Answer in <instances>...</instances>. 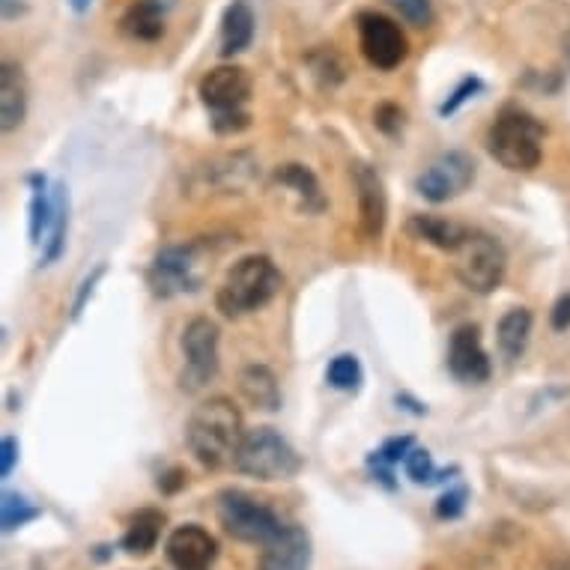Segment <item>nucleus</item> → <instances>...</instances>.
<instances>
[{"label": "nucleus", "mask_w": 570, "mask_h": 570, "mask_svg": "<svg viewBox=\"0 0 570 570\" xmlns=\"http://www.w3.org/2000/svg\"><path fill=\"white\" fill-rule=\"evenodd\" d=\"M245 440L243 412L230 397H209L188 415L186 445L206 469L234 466V458Z\"/></svg>", "instance_id": "1"}, {"label": "nucleus", "mask_w": 570, "mask_h": 570, "mask_svg": "<svg viewBox=\"0 0 570 570\" xmlns=\"http://www.w3.org/2000/svg\"><path fill=\"white\" fill-rule=\"evenodd\" d=\"M281 293V272L266 254H248L236 261L216 293V308L222 317L239 320L266 308Z\"/></svg>", "instance_id": "2"}, {"label": "nucleus", "mask_w": 570, "mask_h": 570, "mask_svg": "<svg viewBox=\"0 0 570 570\" xmlns=\"http://www.w3.org/2000/svg\"><path fill=\"white\" fill-rule=\"evenodd\" d=\"M197 96L209 111V126L216 135H239L252 126V76L243 66L225 63L209 69L197 85Z\"/></svg>", "instance_id": "3"}, {"label": "nucleus", "mask_w": 570, "mask_h": 570, "mask_svg": "<svg viewBox=\"0 0 570 570\" xmlns=\"http://www.w3.org/2000/svg\"><path fill=\"white\" fill-rule=\"evenodd\" d=\"M543 122L523 108H502L487 131V150L502 168L529 174L543 159Z\"/></svg>", "instance_id": "4"}, {"label": "nucleus", "mask_w": 570, "mask_h": 570, "mask_svg": "<svg viewBox=\"0 0 570 570\" xmlns=\"http://www.w3.org/2000/svg\"><path fill=\"white\" fill-rule=\"evenodd\" d=\"M206 275H209V248L197 239V243L161 248L147 269V284H150L153 296L174 299L183 293L200 291Z\"/></svg>", "instance_id": "5"}, {"label": "nucleus", "mask_w": 570, "mask_h": 570, "mask_svg": "<svg viewBox=\"0 0 570 570\" xmlns=\"http://www.w3.org/2000/svg\"><path fill=\"white\" fill-rule=\"evenodd\" d=\"M299 451L284 440L275 428H252L234 458V469L239 475L257 481H291L302 472Z\"/></svg>", "instance_id": "6"}, {"label": "nucleus", "mask_w": 570, "mask_h": 570, "mask_svg": "<svg viewBox=\"0 0 570 570\" xmlns=\"http://www.w3.org/2000/svg\"><path fill=\"white\" fill-rule=\"evenodd\" d=\"M216 514L234 541L252 543L261 550L287 525L266 502L254 499L245 490H222L216 495Z\"/></svg>", "instance_id": "7"}, {"label": "nucleus", "mask_w": 570, "mask_h": 570, "mask_svg": "<svg viewBox=\"0 0 570 570\" xmlns=\"http://www.w3.org/2000/svg\"><path fill=\"white\" fill-rule=\"evenodd\" d=\"M505 245L490 234L472 230V234L466 236V243L454 252V275H458V281L469 293L490 296V293L499 291V284L505 281Z\"/></svg>", "instance_id": "8"}, {"label": "nucleus", "mask_w": 570, "mask_h": 570, "mask_svg": "<svg viewBox=\"0 0 570 570\" xmlns=\"http://www.w3.org/2000/svg\"><path fill=\"white\" fill-rule=\"evenodd\" d=\"M218 344H222V332L209 317H195L183 328V358H186V365L179 371L183 392L195 394L216 380Z\"/></svg>", "instance_id": "9"}, {"label": "nucleus", "mask_w": 570, "mask_h": 570, "mask_svg": "<svg viewBox=\"0 0 570 570\" xmlns=\"http://www.w3.org/2000/svg\"><path fill=\"white\" fill-rule=\"evenodd\" d=\"M355 24H358L362 55L380 72H392L410 57V39L401 30V24L383 12H362Z\"/></svg>", "instance_id": "10"}, {"label": "nucleus", "mask_w": 570, "mask_h": 570, "mask_svg": "<svg viewBox=\"0 0 570 570\" xmlns=\"http://www.w3.org/2000/svg\"><path fill=\"white\" fill-rule=\"evenodd\" d=\"M472 183H475V159L463 150H451L424 168V174L415 179V191L431 204H449L469 191Z\"/></svg>", "instance_id": "11"}, {"label": "nucleus", "mask_w": 570, "mask_h": 570, "mask_svg": "<svg viewBox=\"0 0 570 570\" xmlns=\"http://www.w3.org/2000/svg\"><path fill=\"white\" fill-rule=\"evenodd\" d=\"M449 371L454 380L466 385H481L490 380L493 365H490V355L481 341V328L466 323V326L454 328L449 344Z\"/></svg>", "instance_id": "12"}, {"label": "nucleus", "mask_w": 570, "mask_h": 570, "mask_svg": "<svg viewBox=\"0 0 570 570\" xmlns=\"http://www.w3.org/2000/svg\"><path fill=\"white\" fill-rule=\"evenodd\" d=\"M165 556L174 570H209L218 559V541L204 525H177L165 541Z\"/></svg>", "instance_id": "13"}, {"label": "nucleus", "mask_w": 570, "mask_h": 570, "mask_svg": "<svg viewBox=\"0 0 570 570\" xmlns=\"http://www.w3.org/2000/svg\"><path fill=\"white\" fill-rule=\"evenodd\" d=\"M257 177V165L248 153H234V156H218V159L206 161L195 170V183L200 191H213V195H234L243 188L252 186Z\"/></svg>", "instance_id": "14"}, {"label": "nucleus", "mask_w": 570, "mask_h": 570, "mask_svg": "<svg viewBox=\"0 0 570 570\" xmlns=\"http://www.w3.org/2000/svg\"><path fill=\"white\" fill-rule=\"evenodd\" d=\"M353 183L355 197H358V222H362V234L367 239L383 236L385 218H389V197H385V186L376 168H371L367 161H355L353 165Z\"/></svg>", "instance_id": "15"}, {"label": "nucleus", "mask_w": 570, "mask_h": 570, "mask_svg": "<svg viewBox=\"0 0 570 570\" xmlns=\"http://www.w3.org/2000/svg\"><path fill=\"white\" fill-rule=\"evenodd\" d=\"M314 541L305 525L287 523L261 552V570H311Z\"/></svg>", "instance_id": "16"}, {"label": "nucleus", "mask_w": 570, "mask_h": 570, "mask_svg": "<svg viewBox=\"0 0 570 570\" xmlns=\"http://www.w3.org/2000/svg\"><path fill=\"white\" fill-rule=\"evenodd\" d=\"M30 87L19 63H3L0 69V129L16 131L28 120Z\"/></svg>", "instance_id": "17"}, {"label": "nucleus", "mask_w": 570, "mask_h": 570, "mask_svg": "<svg viewBox=\"0 0 570 570\" xmlns=\"http://www.w3.org/2000/svg\"><path fill=\"white\" fill-rule=\"evenodd\" d=\"M275 186L287 188L293 197H296V204H299L302 213H311V216H320L323 209H326V195H323V186H320L317 174L308 168V165H299V161H287V165H281L275 174Z\"/></svg>", "instance_id": "18"}, {"label": "nucleus", "mask_w": 570, "mask_h": 570, "mask_svg": "<svg viewBox=\"0 0 570 570\" xmlns=\"http://www.w3.org/2000/svg\"><path fill=\"white\" fill-rule=\"evenodd\" d=\"M165 532V514L159 508H140L138 514H131L129 525L120 538V550L126 556H150L161 541Z\"/></svg>", "instance_id": "19"}, {"label": "nucleus", "mask_w": 570, "mask_h": 570, "mask_svg": "<svg viewBox=\"0 0 570 570\" xmlns=\"http://www.w3.org/2000/svg\"><path fill=\"white\" fill-rule=\"evenodd\" d=\"M406 234L419 243H428L440 252H458L460 245L466 243V236L472 234L469 227L458 225V222H449L442 216H412L406 222Z\"/></svg>", "instance_id": "20"}, {"label": "nucleus", "mask_w": 570, "mask_h": 570, "mask_svg": "<svg viewBox=\"0 0 570 570\" xmlns=\"http://www.w3.org/2000/svg\"><path fill=\"white\" fill-rule=\"evenodd\" d=\"M165 10L168 3L161 0H135L129 10L122 12L120 30L138 42H156L165 37Z\"/></svg>", "instance_id": "21"}, {"label": "nucleus", "mask_w": 570, "mask_h": 570, "mask_svg": "<svg viewBox=\"0 0 570 570\" xmlns=\"http://www.w3.org/2000/svg\"><path fill=\"white\" fill-rule=\"evenodd\" d=\"M254 42V12L248 0H234L222 16V55L236 57Z\"/></svg>", "instance_id": "22"}, {"label": "nucleus", "mask_w": 570, "mask_h": 570, "mask_svg": "<svg viewBox=\"0 0 570 570\" xmlns=\"http://www.w3.org/2000/svg\"><path fill=\"white\" fill-rule=\"evenodd\" d=\"M239 392L254 410L275 412L281 410V389L278 380L266 365H245L239 371Z\"/></svg>", "instance_id": "23"}, {"label": "nucleus", "mask_w": 570, "mask_h": 570, "mask_svg": "<svg viewBox=\"0 0 570 570\" xmlns=\"http://www.w3.org/2000/svg\"><path fill=\"white\" fill-rule=\"evenodd\" d=\"M532 311L529 308H511L505 317L499 320L495 326V341H499V350L505 355L508 362H517L520 355L525 353L529 346V337H532Z\"/></svg>", "instance_id": "24"}, {"label": "nucleus", "mask_w": 570, "mask_h": 570, "mask_svg": "<svg viewBox=\"0 0 570 570\" xmlns=\"http://www.w3.org/2000/svg\"><path fill=\"white\" fill-rule=\"evenodd\" d=\"M415 449V440L412 436H392L385 440L380 449L367 458V466L374 472V481L385 487V490H394L397 481H394V466H401L403 460L410 458V451Z\"/></svg>", "instance_id": "25"}, {"label": "nucleus", "mask_w": 570, "mask_h": 570, "mask_svg": "<svg viewBox=\"0 0 570 570\" xmlns=\"http://www.w3.org/2000/svg\"><path fill=\"white\" fill-rule=\"evenodd\" d=\"M30 243H46L55 222V191H48L42 174H30Z\"/></svg>", "instance_id": "26"}, {"label": "nucleus", "mask_w": 570, "mask_h": 570, "mask_svg": "<svg viewBox=\"0 0 570 570\" xmlns=\"http://www.w3.org/2000/svg\"><path fill=\"white\" fill-rule=\"evenodd\" d=\"M66 227H69V195H66V186H55V222H51V230L46 236L42 266L60 261L66 248Z\"/></svg>", "instance_id": "27"}, {"label": "nucleus", "mask_w": 570, "mask_h": 570, "mask_svg": "<svg viewBox=\"0 0 570 570\" xmlns=\"http://www.w3.org/2000/svg\"><path fill=\"white\" fill-rule=\"evenodd\" d=\"M403 469H406V475H410L412 484H442V481H451V475H460L458 466H449V469H436L433 463L431 451L428 449H412L410 458L403 460Z\"/></svg>", "instance_id": "28"}, {"label": "nucleus", "mask_w": 570, "mask_h": 570, "mask_svg": "<svg viewBox=\"0 0 570 570\" xmlns=\"http://www.w3.org/2000/svg\"><path fill=\"white\" fill-rule=\"evenodd\" d=\"M326 383L337 392H358L362 383H365V371H362V362L355 358L353 353L335 355L326 367Z\"/></svg>", "instance_id": "29"}, {"label": "nucleus", "mask_w": 570, "mask_h": 570, "mask_svg": "<svg viewBox=\"0 0 570 570\" xmlns=\"http://www.w3.org/2000/svg\"><path fill=\"white\" fill-rule=\"evenodd\" d=\"M39 517H42V511L37 505H30L21 493L7 490V493L0 495V523H3V532H16L21 525L39 520Z\"/></svg>", "instance_id": "30"}, {"label": "nucleus", "mask_w": 570, "mask_h": 570, "mask_svg": "<svg viewBox=\"0 0 570 570\" xmlns=\"http://www.w3.org/2000/svg\"><path fill=\"white\" fill-rule=\"evenodd\" d=\"M308 63H311L314 76L320 78V85H323V87H337L346 78L344 60L335 55V48H332V46L317 48V51L308 57Z\"/></svg>", "instance_id": "31"}, {"label": "nucleus", "mask_w": 570, "mask_h": 570, "mask_svg": "<svg viewBox=\"0 0 570 570\" xmlns=\"http://www.w3.org/2000/svg\"><path fill=\"white\" fill-rule=\"evenodd\" d=\"M466 505H469V487L454 484V487H449V490H445L440 499H436L433 514L440 517V520H460V517L466 514Z\"/></svg>", "instance_id": "32"}, {"label": "nucleus", "mask_w": 570, "mask_h": 570, "mask_svg": "<svg viewBox=\"0 0 570 570\" xmlns=\"http://www.w3.org/2000/svg\"><path fill=\"white\" fill-rule=\"evenodd\" d=\"M481 90H484V81H481V78H475V76H466L458 87H454V94H451L449 99L440 105V114H442V117H451V114H458L460 108H463L469 99H475Z\"/></svg>", "instance_id": "33"}, {"label": "nucleus", "mask_w": 570, "mask_h": 570, "mask_svg": "<svg viewBox=\"0 0 570 570\" xmlns=\"http://www.w3.org/2000/svg\"><path fill=\"white\" fill-rule=\"evenodd\" d=\"M394 10L401 12L403 19L410 21L412 28H431L433 7L431 0H389Z\"/></svg>", "instance_id": "34"}, {"label": "nucleus", "mask_w": 570, "mask_h": 570, "mask_svg": "<svg viewBox=\"0 0 570 570\" xmlns=\"http://www.w3.org/2000/svg\"><path fill=\"white\" fill-rule=\"evenodd\" d=\"M105 272H108V266H96L94 272H90V275H87L85 281H81V287H78V293H76V299H72V311H69V317L72 320H78L81 317V314H85V308H87V302L94 299V293H96V287H99V281L105 278Z\"/></svg>", "instance_id": "35"}, {"label": "nucleus", "mask_w": 570, "mask_h": 570, "mask_svg": "<svg viewBox=\"0 0 570 570\" xmlns=\"http://www.w3.org/2000/svg\"><path fill=\"white\" fill-rule=\"evenodd\" d=\"M374 122H376V129L383 131V135L394 138V135L403 129V111L394 102H383L374 111Z\"/></svg>", "instance_id": "36"}, {"label": "nucleus", "mask_w": 570, "mask_h": 570, "mask_svg": "<svg viewBox=\"0 0 570 570\" xmlns=\"http://www.w3.org/2000/svg\"><path fill=\"white\" fill-rule=\"evenodd\" d=\"M16 463H19V440L16 436H3L0 440V478H10Z\"/></svg>", "instance_id": "37"}, {"label": "nucleus", "mask_w": 570, "mask_h": 570, "mask_svg": "<svg viewBox=\"0 0 570 570\" xmlns=\"http://www.w3.org/2000/svg\"><path fill=\"white\" fill-rule=\"evenodd\" d=\"M186 481H188L186 469L174 466V469H168L165 475H159V490L165 495H174V493H179L183 487H186Z\"/></svg>", "instance_id": "38"}, {"label": "nucleus", "mask_w": 570, "mask_h": 570, "mask_svg": "<svg viewBox=\"0 0 570 570\" xmlns=\"http://www.w3.org/2000/svg\"><path fill=\"white\" fill-rule=\"evenodd\" d=\"M552 328L556 332H568L570 328V293L556 302V308H552Z\"/></svg>", "instance_id": "39"}, {"label": "nucleus", "mask_w": 570, "mask_h": 570, "mask_svg": "<svg viewBox=\"0 0 570 570\" xmlns=\"http://www.w3.org/2000/svg\"><path fill=\"white\" fill-rule=\"evenodd\" d=\"M24 10H28V0H3V19L7 21L24 16Z\"/></svg>", "instance_id": "40"}, {"label": "nucleus", "mask_w": 570, "mask_h": 570, "mask_svg": "<svg viewBox=\"0 0 570 570\" xmlns=\"http://www.w3.org/2000/svg\"><path fill=\"white\" fill-rule=\"evenodd\" d=\"M397 403H410V406H403V410L415 412V415H424V412H428V406H424V403H419V401H412L410 394H397Z\"/></svg>", "instance_id": "41"}, {"label": "nucleus", "mask_w": 570, "mask_h": 570, "mask_svg": "<svg viewBox=\"0 0 570 570\" xmlns=\"http://www.w3.org/2000/svg\"><path fill=\"white\" fill-rule=\"evenodd\" d=\"M69 7L76 12H87L90 7H94V0H69Z\"/></svg>", "instance_id": "42"}]
</instances>
